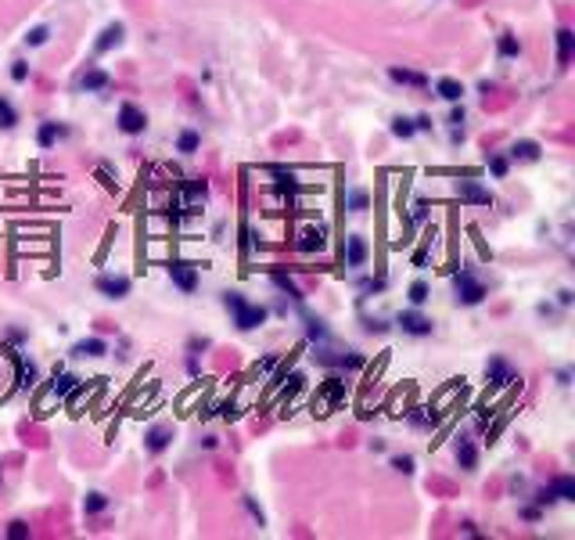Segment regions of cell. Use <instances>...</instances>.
<instances>
[{"instance_id": "bcb514c9", "label": "cell", "mask_w": 575, "mask_h": 540, "mask_svg": "<svg viewBox=\"0 0 575 540\" xmlns=\"http://www.w3.org/2000/svg\"><path fill=\"white\" fill-rule=\"evenodd\" d=\"M216 443H220L216 436H205V440H202V447H205V450H216Z\"/></svg>"}, {"instance_id": "7402d4cb", "label": "cell", "mask_w": 575, "mask_h": 540, "mask_svg": "<svg viewBox=\"0 0 575 540\" xmlns=\"http://www.w3.org/2000/svg\"><path fill=\"white\" fill-rule=\"evenodd\" d=\"M572 51H575V33L572 29H558V65L561 69L572 61Z\"/></svg>"}, {"instance_id": "f546056e", "label": "cell", "mask_w": 575, "mask_h": 540, "mask_svg": "<svg viewBox=\"0 0 575 540\" xmlns=\"http://www.w3.org/2000/svg\"><path fill=\"white\" fill-rule=\"evenodd\" d=\"M389 130H392V137H399V141H410V137L417 134V127H414V119H407V116H396Z\"/></svg>"}, {"instance_id": "cb8c5ba5", "label": "cell", "mask_w": 575, "mask_h": 540, "mask_svg": "<svg viewBox=\"0 0 575 540\" xmlns=\"http://www.w3.org/2000/svg\"><path fill=\"white\" fill-rule=\"evenodd\" d=\"M198 148H202V134H198V130H180L177 152H180V155H195Z\"/></svg>"}, {"instance_id": "e575fe53", "label": "cell", "mask_w": 575, "mask_h": 540, "mask_svg": "<svg viewBox=\"0 0 575 540\" xmlns=\"http://www.w3.org/2000/svg\"><path fill=\"white\" fill-rule=\"evenodd\" d=\"M205 195H209V184H205V180H195V184H187V198L195 202V205H198V202H205Z\"/></svg>"}, {"instance_id": "83f0119b", "label": "cell", "mask_w": 575, "mask_h": 540, "mask_svg": "<svg viewBox=\"0 0 575 540\" xmlns=\"http://www.w3.org/2000/svg\"><path fill=\"white\" fill-rule=\"evenodd\" d=\"M104 508H108V497H104L101 490H90L87 497H83V511H87V515H101Z\"/></svg>"}, {"instance_id": "f6af8a7d", "label": "cell", "mask_w": 575, "mask_h": 540, "mask_svg": "<svg viewBox=\"0 0 575 540\" xmlns=\"http://www.w3.org/2000/svg\"><path fill=\"white\" fill-rule=\"evenodd\" d=\"M558 303L561 306H572V292H568V288H561V292H558Z\"/></svg>"}, {"instance_id": "1f68e13d", "label": "cell", "mask_w": 575, "mask_h": 540, "mask_svg": "<svg viewBox=\"0 0 575 540\" xmlns=\"http://www.w3.org/2000/svg\"><path fill=\"white\" fill-rule=\"evenodd\" d=\"M407 296H410V303H414V306H424V303L432 299V288H428V281H414Z\"/></svg>"}, {"instance_id": "e0dca14e", "label": "cell", "mask_w": 575, "mask_h": 540, "mask_svg": "<svg viewBox=\"0 0 575 540\" xmlns=\"http://www.w3.org/2000/svg\"><path fill=\"white\" fill-rule=\"evenodd\" d=\"M540 155H543L540 141H515V144H510V155H507V159H515V162H536Z\"/></svg>"}, {"instance_id": "2e32d148", "label": "cell", "mask_w": 575, "mask_h": 540, "mask_svg": "<svg viewBox=\"0 0 575 540\" xmlns=\"http://www.w3.org/2000/svg\"><path fill=\"white\" fill-rule=\"evenodd\" d=\"M104 353H108V342L97 339V335L79 339V342L72 346V357H79V360H87V357H104Z\"/></svg>"}, {"instance_id": "5b68a950", "label": "cell", "mask_w": 575, "mask_h": 540, "mask_svg": "<svg viewBox=\"0 0 575 540\" xmlns=\"http://www.w3.org/2000/svg\"><path fill=\"white\" fill-rule=\"evenodd\" d=\"M169 281H173L180 292H198V267L195 263H184V260H173L169 263Z\"/></svg>"}, {"instance_id": "4fadbf2b", "label": "cell", "mask_w": 575, "mask_h": 540, "mask_svg": "<svg viewBox=\"0 0 575 540\" xmlns=\"http://www.w3.org/2000/svg\"><path fill=\"white\" fill-rule=\"evenodd\" d=\"M112 87V76L104 72V69H97V65H90L87 72L79 76V90H87V94H101V90H108Z\"/></svg>"}, {"instance_id": "52a82bcc", "label": "cell", "mask_w": 575, "mask_h": 540, "mask_svg": "<svg viewBox=\"0 0 575 540\" xmlns=\"http://www.w3.org/2000/svg\"><path fill=\"white\" fill-rule=\"evenodd\" d=\"M97 292L108 296V299H126L130 296V278L126 274H97Z\"/></svg>"}, {"instance_id": "4dcf8cb0", "label": "cell", "mask_w": 575, "mask_h": 540, "mask_svg": "<svg viewBox=\"0 0 575 540\" xmlns=\"http://www.w3.org/2000/svg\"><path fill=\"white\" fill-rule=\"evenodd\" d=\"M22 40H26L29 47H44L47 40H51V26H33V29H29Z\"/></svg>"}, {"instance_id": "d6a6232c", "label": "cell", "mask_w": 575, "mask_h": 540, "mask_svg": "<svg viewBox=\"0 0 575 540\" xmlns=\"http://www.w3.org/2000/svg\"><path fill=\"white\" fill-rule=\"evenodd\" d=\"M489 173H493L496 180H503L510 173V159L507 155H489Z\"/></svg>"}, {"instance_id": "f35d334b", "label": "cell", "mask_w": 575, "mask_h": 540, "mask_svg": "<svg viewBox=\"0 0 575 540\" xmlns=\"http://www.w3.org/2000/svg\"><path fill=\"white\" fill-rule=\"evenodd\" d=\"M8 537H11V540H26V537H29V526L22 523V518H15V523L8 526Z\"/></svg>"}, {"instance_id": "d4e9b609", "label": "cell", "mask_w": 575, "mask_h": 540, "mask_svg": "<svg viewBox=\"0 0 575 540\" xmlns=\"http://www.w3.org/2000/svg\"><path fill=\"white\" fill-rule=\"evenodd\" d=\"M496 51H500V58H518V54H521V40H518L515 33H500Z\"/></svg>"}, {"instance_id": "7bdbcfd3", "label": "cell", "mask_w": 575, "mask_h": 540, "mask_svg": "<svg viewBox=\"0 0 575 540\" xmlns=\"http://www.w3.org/2000/svg\"><path fill=\"white\" fill-rule=\"evenodd\" d=\"M367 331H378V335H385V331H389V324H385V321H374V317H367Z\"/></svg>"}, {"instance_id": "3957f363", "label": "cell", "mask_w": 575, "mask_h": 540, "mask_svg": "<svg viewBox=\"0 0 575 540\" xmlns=\"http://www.w3.org/2000/svg\"><path fill=\"white\" fill-rule=\"evenodd\" d=\"M115 122H119V130H122L126 137H137V134L147 130V112H144L140 105H133V101H122Z\"/></svg>"}, {"instance_id": "7a4b0ae2", "label": "cell", "mask_w": 575, "mask_h": 540, "mask_svg": "<svg viewBox=\"0 0 575 540\" xmlns=\"http://www.w3.org/2000/svg\"><path fill=\"white\" fill-rule=\"evenodd\" d=\"M485 285L475 278V270H457L453 274V299L460 303V306H478V303H485Z\"/></svg>"}, {"instance_id": "c3c4849f", "label": "cell", "mask_w": 575, "mask_h": 540, "mask_svg": "<svg viewBox=\"0 0 575 540\" xmlns=\"http://www.w3.org/2000/svg\"><path fill=\"white\" fill-rule=\"evenodd\" d=\"M424 263H428V253H424V248H421V253L414 256V267H424Z\"/></svg>"}, {"instance_id": "277c9868", "label": "cell", "mask_w": 575, "mask_h": 540, "mask_svg": "<svg viewBox=\"0 0 575 540\" xmlns=\"http://www.w3.org/2000/svg\"><path fill=\"white\" fill-rule=\"evenodd\" d=\"M396 324L407 331V335H414V339H428L432 331H435V324H432V317H424L421 310H403V314L396 317Z\"/></svg>"}, {"instance_id": "ffe728a7", "label": "cell", "mask_w": 575, "mask_h": 540, "mask_svg": "<svg viewBox=\"0 0 575 540\" xmlns=\"http://www.w3.org/2000/svg\"><path fill=\"white\" fill-rule=\"evenodd\" d=\"M270 281H273L277 288H281V292H284L288 299H295V303H302V299H306V296H302V288L295 285V281L284 274V270H270Z\"/></svg>"}, {"instance_id": "44dd1931", "label": "cell", "mask_w": 575, "mask_h": 540, "mask_svg": "<svg viewBox=\"0 0 575 540\" xmlns=\"http://www.w3.org/2000/svg\"><path fill=\"white\" fill-rule=\"evenodd\" d=\"M79 389V379L76 375H54V386H51V392H47V400H61V397H69V392H76Z\"/></svg>"}, {"instance_id": "74e56055", "label": "cell", "mask_w": 575, "mask_h": 540, "mask_svg": "<svg viewBox=\"0 0 575 540\" xmlns=\"http://www.w3.org/2000/svg\"><path fill=\"white\" fill-rule=\"evenodd\" d=\"M428 213H432L428 198H417V202H414V223H424V220H428Z\"/></svg>"}, {"instance_id": "6da1fadb", "label": "cell", "mask_w": 575, "mask_h": 540, "mask_svg": "<svg viewBox=\"0 0 575 540\" xmlns=\"http://www.w3.org/2000/svg\"><path fill=\"white\" fill-rule=\"evenodd\" d=\"M223 306L230 310L234 324H238L241 331H255V328H259V324L266 321V306L248 303L241 292H223Z\"/></svg>"}, {"instance_id": "9c48e42d", "label": "cell", "mask_w": 575, "mask_h": 540, "mask_svg": "<svg viewBox=\"0 0 575 540\" xmlns=\"http://www.w3.org/2000/svg\"><path fill=\"white\" fill-rule=\"evenodd\" d=\"M173 436H177L173 425H165V422H162V425H152V429L144 432V450H147V454H162L169 443H173Z\"/></svg>"}, {"instance_id": "ba28073f", "label": "cell", "mask_w": 575, "mask_h": 540, "mask_svg": "<svg viewBox=\"0 0 575 540\" xmlns=\"http://www.w3.org/2000/svg\"><path fill=\"white\" fill-rule=\"evenodd\" d=\"M367 260H371V245H367V238H364V235H349V238H346V267L359 270Z\"/></svg>"}, {"instance_id": "d590c367", "label": "cell", "mask_w": 575, "mask_h": 540, "mask_svg": "<svg viewBox=\"0 0 575 540\" xmlns=\"http://www.w3.org/2000/svg\"><path fill=\"white\" fill-rule=\"evenodd\" d=\"M306 331H309V339H327V328L321 317H306Z\"/></svg>"}, {"instance_id": "8d00e7d4", "label": "cell", "mask_w": 575, "mask_h": 540, "mask_svg": "<svg viewBox=\"0 0 575 540\" xmlns=\"http://www.w3.org/2000/svg\"><path fill=\"white\" fill-rule=\"evenodd\" d=\"M11 79H15V83H26V79H29V61H22V58L11 61Z\"/></svg>"}, {"instance_id": "5bb4252c", "label": "cell", "mask_w": 575, "mask_h": 540, "mask_svg": "<svg viewBox=\"0 0 575 540\" xmlns=\"http://www.w3.org/2000/svg\"><path fill=\"white\" fill-rule=\"evenodd\" d=\"M295 245H299L302 256H313V253H321V248L327 245V231H324V227H306Z\"/></svg>"}, {"instance_id": "7dc6e473", "label": "cell", "mask_w": 575, "mask_h": 540, "mask_svg": "<svg viewBox=\"0 0 575 540\" xmlns=\"http://www.w3.org/2000/svg\"><path fill=\"white\" fill-rule=\"evenodd\" d=\"M521 515H525V518H528V523H536V518H540V508H525V511H521Z\"/></svg>"}, {"instance_id": "ab89813d", "label": "cell", "mask_w": 575, "mask_h": 540, "mask_svg": "<svg viewBox=\"0 0 575 540\" xmlns=\"http://www.w3.org/2000/svg\"><path fill=\"white\" fill-rule=\"evenodd\" d=\"M381 288H385V278H371V281H364V285H359V292H364V296H374V292H381Z\"/></svg>"}, {"instance_id": "8fae6325", "label": "cell", "mask_w": 575, "mask_h": 540, "mask_svg": "<svg viewBox=\"0 0 575 540\" xmlns=\"http://www.w3.org/2000/svg\"><path fill=\"white\" fill-rule=\"evenodd\" d=\"M485 379L493 382V386H510V382H521V379H518V371L510 367L503 357H493V360L485 364Z\"/></svg>"}, {"instance_id": "484cf974", "label": "cell", "mask_w": 575, "mask_h": 540, "mask_svg": "<svg viewBox=\"0 0 575 540\" xmlns=\"http://www.w3.org/2000/svg\"><path fill=\"white\" fill-rule=\"evenodd\" d=\"M367 205H371V195H367L364 188H349V191H346V209H349V213H364Z\"/></svg>"}, {"instance_id": "ee69618b", "label": "cell", "mask_w": 575, "mask_h": 540, "mask_svg": "<svg viewBox=\"0 0 575 540\" xmlns=\"http://www.w3.org/2000/svg\"><path fill=\"white\" fill-rule=\"evenodd\" d=\"M187 349H191V353H202V349H209V339H198V335H195V339L187 342Z\"/></svg>"}, {"instance_id": "b9f144b4", "label": "cell", "mask_w": 575, "mask_h": 540, "mask_svg": "<svg viewBox=\"0 0 575 540\" xmlns=\"http://www.w3.org/2000/svg\"><path fill=\"white\" fill-rule=\"evenodd\" d=\"M414 127H417V134H428V130H432V116H428V112H421V116L414 119Z\"/></svg>"}, {"instance_id": "8992f818", "label": "cell", "mask_w": 575, "mask_h": 540, "mask_svg": "<svg viewBox=\"0 0 575 540\" xmlns=\"http://www.w3.org/2000/svg\"><path fill=\"white\" fill-rule=\"evenodd\" d=\"M453 191L460 202H471V205H493V195L489 188H482L478 180H453Z\"/></svg>"}, {"instance_id": "836d02e7", "label": "cell", "mask_w": 575, "mask_h": 540, "mask_svg": "<svg viewBox=\"0 0 575 540\" xmlns=\"http://www.w3.org/2000/svg\"><path fill=\"white\" fill-rule=\"evenodd\" d=\"M399 475H410L414 472V458H410V454H392V461H389Z\"/></svg>"}, {"instance_id": "4316f807", "label": "cell", "mask_w": 575, "mask_h": 540, "mask_svg": "<svg viewBox=\"0 0 575 540\" xmlns=\"http://www.w3.org/2000/svg\"><path fill=\"white\" fill-rule=\"evenodd\" d=\"M550 493L558 497V501H575V479H572V475L553 479V483H550Z\"/></svg>"}, {"instance_id": "603a6c76", "label": "cell", "mask_w": 575, "mask_h": 540, "mask_svg": "<svg viewBox=\"0 0 575 540\" xmlns=\"http://www.w3.org/2000/svg\"><path fill=\"white\" fill-rule=\"evenodd\" d=\"M15 364H18V386H22V389H33L36 379H40V367H36L33 360H22V357H15Z\"/></svg>"}, {"instance_id": "ac0fdd59", "label": "cell", "mask_w": 575, "mask_h": 540, "mask_svg": "<svg viewBox=\"0 0 575 540\" xmlns=\"http://www.w3.org/2000/svg\"><path fill=\"white\" fill-rule=\"evenodd\" d=\"M435 94L442 101H450V105H457V101L464 97V83L453 79V76H442V79H435Z\"/></svg>"}, {"instance_id": "30bf717a", "label": "cell", "mask_w": 575, "mask_h": 540, "mask_svg": "<svg viewBox=\"0 0 575 540\" xmlns=\"http://www.w3.org/2000/svg\"><path fill=\"white\" fill-rule=\"evenodd\" d=\"M122 36H126V26L122 22H108L101 29V36L94 40V54H108V51H115L119 44H122Z\"/></svg>"}, {"instance_id": "9a60e30c", "label": "cell", "mask_w": 575, "mask_h": 540, "mask_svg": "<svg viewBox=\"0 0 575 540\" xmlns=\"http://www.w3.org/2000/svg\"><path fill=\"white\" fill-rule=\"evenodd\" d=\"M65 134L69 130L61 127L58 119H47V122H40V127H36V144H40V148H54V144L65 137Z\"/></svg>"}, {"instance_id": "7c38bea8", "label": "cell", "mask_w": 575, "mask_h": 540, "mask_svg": "<svg viewBox=\"0 0 575 540\" xmlns=\"http://www.w3.org/2000/svg\"><path fill=\"white\" fill-rule=\"evenodd\" d=\"M453 458L464 472H475L478 468V447L467 440V436H457V443H453Z\"/></svg>"}, {"instance_id": "60d3db41", "label": "cell", "mask_w": 575, "mask_h": 540, "mask_svg": "<svg viewBox=\"0 0 575 540\" xmlns=\"http://www.w3.org/2000/svg\"><path fill=\"white\" fill-rule=\"evenodd\" d=\"M464 119H467V112L460 109V101H457L453 112H450V127H460V130H464Z\"/></svg>"}, {"instance_id": "f1b7e54d", "label": "cell", "mask_w": 575, "mask_h": 540, "mask_svg": "<svg viewBox=\"0 0 575 540\" xmlns=\"http://www.w3.org/2000/svg\"><path fill=\"white\" fill-rule=\"evenodd\" d=\"M18 127V112H15V105L0 94V130H15Z\"/></svg>"}, {"instance_id": "d6986e66", "label": "cell", "mask_w": 575, "mask_h": 540, "mask_svg": "<svg viewBox=\"0 0 575 540\" xmlns=\"http://www.w3.org/2000/svg\"><path fill=\"white\" fill-rule=\"evenodd\" d=\"M389 79L392 83H403V87H428V76H424V72H414V69H399V65H392L389 69Z\"/></svg>"}]
</instances>
